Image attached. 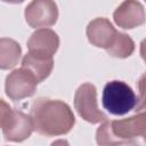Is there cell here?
Wrapping results in <instances>:
<instances>
[{"label":"cell","mask_w":146,"mask_h":146,"mask_svg":"<svg viewBox=\"0 0 146 146\" xmlns=\"http://www.w3.org/2000/svg\"><path fill=\"white\" fill-rule=\"evenodd\" d=\"M22 55L21 46L13 39L0 40V68L9 70L17 65Z\"/></svg>","instance_id":"7c38bea8"},{"label":"cell","mask_w":146,"mask_h":146,"mask_svg":"<svg viewBox=\"0 0 146 146\" xmlns=\"http://www.w3.org/2000/svg\"><path fill=\"white\" fill-rule=\"evenodd\" d=\"M138 98L130 86L123 81L113 80L105 84L102 103L104 108L113 115H124L137 105Z\"/></svg>","instance_id":"277c9868"},{"label":"cell","mask_w":146,"mask_h":146,"mask_svg":"<svg viewBox=\"0 0 146 146\" xmlns=\"http://www.w3.org/2000/svg\"><path fill=\"white\" fill-rule=\"evenodd\" d=\"M135 50L133 40L125 33L117 32L112 43L106 48L108 55L116 58H127L132 55Z\"/></svg>","instance_id":"4fadbf2b"},{"label":"cell","mask_w":146,"mask_h":146,"mask_svg":"<svg viewBox=\"0 0 146 146\" xmlns=\"http://www.w3.org/2000/svg\"><path fill=\"white\" fill-rule=\"evenodd\" d=\"M26 23L33 27L52 26L58 18V8L54 0H32L25 8Z\"/></svg>","instance_id":"52a82bcc"},{"label":"cell","mask_w":146,"mask_h":146,"mask_svg":"<svg viewBox=\"0 0 146 146\" xmlns=\"http://www.w3.org/2000/svg\"><path fill=\"white\" fill-rule=\"evenodd\" d=\"M22 67L31 72L35 76L38 82H41L50 75L54 67V59L52 56L29 51L23 57Z\"/></svg>","instance_id":"8fae6325"},{"label":"cell","mask_w":146,"mask_h":146,"mask_svg":"<svg viewBox=\"0 0 146 146\" xmlns=\"http://www.w3.org/2000/svg\"><path fill=\"white\" fill-rule=\"evenodd\" d=\"M145 1H146V0H145Z\"/></svg>","instance_id":"e0dca14e"},{"label":"cell","mask_w":146,"mask_h":146,"mask_svg":"<svg viewBox=\"0 0 146 146\" xmlns=\"http://www.w3.org/2000/svg\"><path fill=\"white\" fill-rule=\"evenodd\" d=\"M138 87V102L136 105V113L137 112H145L146 113V73H144L137 83Z\"/></svg>","instance_id":"5bb4252c"},{"label":"cell","mask_w":146,"mask_h":146,"mask_svg":"<svg viewBox=\"0 0 146 146\" xmlns=\"http://www.w3.org/2000/svg\"><path fill=\"white\" fill-rule=\"evenodd\" d=\"M74 107L78 114L89 123L96 124L107 119L106 114L98 108L97 90L91 83H83L76 89L74 95Z\"/></svg>","instance_id":"5b68a950"},{"label":"cell","mask_w":146,"mask_h":146,"mask_svg":"<svg viewBox=\"0 0 146 146\" xmlns=\"http://www.w3.org/2000/svg\"><path fill=\"white\" fill-rule=\"evenodd\" d=\"M117 31L107 18H96L87 26V36L89 42L98 48L106 49L115 38Z\"/></svg>","instance_id":"9c48e42d"},{"label":"cell","mask_w":146,"mask_h":146,"mask_svg":"<svg viewBox=\"0 0 146 146\" xmlns=\"http://www.w3.org/2000/svg\"><path fill=\"white\" fill-rule=\"evenodd\" d=\"M140 56L146 63V39H144L140 43Z\"/></svg>","instance_id":"9a60e30c"},{"label":"cell","mask_w":146,"mask_h":146,"mask_svg":"<svg viewBox=\"0 0 146 146\" xmlns=\"http://www.w3.org/2000/svg\"><path fill=\"white\" fill-rule=\"evenodd\" d=\"M2 1L8 2V3H21V2H23L24 0H2Z\"/></svg>","instance_id":"2e32d148"},{"label":"cell","mask_w":146,"mask_h":146,"mask_svg":"<svg viewBox=\"0 0 146 146\" xmlns=\"http://www.w3.org/2000/svg\"><path fill=\"white\" fill-rule=\"evenodd\" d=\"M38 80L26 68L14 70L6 78V94L11 100H21L34 95Z\"/></svg>","instance_id":"8992f818"},{"label":"cell","mask_w":146,"mask_h":146,"mask_svg":"<svg viewBox=\"0 0 146 146\" xmlns=\"http://www.w3.org/2000/svg\"><path fill=\"white\" fill-rule=\"evenodd\" d=\"M113 18L119 27L130 30L145 23V10L137 0H124L114 11Z\"/></svg>","instance_id":"ba28073f"},{"label":"cell","mask_w":146,"mask_h":146,"mask_svg":"<svg viewBox=\"0 0 146 146\" xmlns=\"http://www.w3.org/2000/svg\"><path fill=\"white\" fill-rule=\"evenodd\" d=\"M30 115L33 129L46 137L66 135L75 123V116L66 103L46 97L36 98L33 102Z\"/></svg>","instance_id":"6da1fadb"},{"label":"cell","mask_w":146,"mask_h":146,"mask_svg":"<svg viewBox=\"0 0 146 146\" xmlns=\"http://www.w3.org/2000/svg\"><path fill=\"white\" fill-rule=\"evenodd\" d=\"M0 104V124L5 139L19 143L29 138L34 130L31 115L11 108L3 99Z\"/></svg>","instance_id":"3957f363"},{"label":"cell","mask_w":146,"mask_h":146,"mask_svg":"<svg viewBox=\"0 0 146 146\" xmlns=\"http://www.w3.org/2000/svg\"><path fill=\"white\" fill-rule=\"evenodd\" d=\"M59 47V38L57 33L49 29L36 30L27 41L29 51L54 56Z\"/></svg>","instance_id":"30bf717a"},{"label":"cell","mask_w":146,"mask_h":146,"mask_svg":"<svg viewBox=\"0 0 146 146\" xmlns=\"http://www.w3.org/2000/svg\"><path fill=\"white\" fill-rule=\"evenodd\" d=\"M138 137H146V113L137 112L135 115L115 121H104L96 131L98 145L133 144Z\"/></svg>","instance_id":"7a4b0ae2"}]
</instances>
